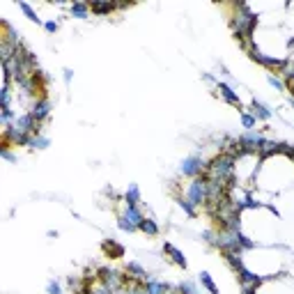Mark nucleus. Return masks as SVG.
I'll list each match as a JSON object with an SVG mask.
<instances>
[{"mask_svg":"<svg viewBox=\"0 0 294 294\" xmlns=\"http://www.w3.org/2000/svg\"><path fill=\"white\" fill-rule=\"evenodd\" d=\"M143 221H145V214L138 204H126L124 202V209H122V214L117 216V228H120L122 232L131 234V232H136V230H140Z\"/></svg>","mask_w":294,"mask_h":294,"instance_id":"nucleus-2","label":"nucleus"},{"mask_svg":"<svg viewBox=\"0 0 294 294\" xmlns=\"http://www.w3.org/2000/svg\"><path fill=\"white\" fill-rule=\"evenodd\" d=\"M25 145H28L30 150H46V147H51V138H48L46 133L39 129L35 136H30V138H28V143H25Z\"/></svg>","mask_w":294,"mask_h":294,"instance_id":"nucleus-11","label":"nucleus"},{"mask_svg":"<svg viewBox=\"0 0 294 294\" xmlns=\"http://www.w3.org/2000/svg\"><path fill=\"white\" fill-rule=\"evenodd\" d=\"M184 200H189L196 209L202 207V204L209 200V182H207V177L191 180V184L186 186V191H184Z\"/></svg>","mask_w":294,"mask_h":294,"instance_id":"nucleus-3","label":"nucleus"},{"mask_svg":"<svg viewBox=\"0 0 294 294\" xmlns=\"http://www.w3.org/2000/svg\"><path fill=\"white\" fill-rule=\"evenodd\" d=\"M140 232H145L147 237H156V234H159V223H156L154 218H147V216H145L143 225H140Z\"/></svg>","mask_w":294,"mask_h":294,"instance_id":"nucleus-18","label":"nucleus"},{"mask_svg":"<svg viewBox=\"0 0 294 294\" xmlns=\"http://www.w3.org/2000/svg\"><path fill=\"white\" fill-rule=\"evenodd\" d=\"M18 9L25 14V18H28V21H32V23H37V25H44V21L39 18V14L35 12V7H32L30 2H25V0H18Z\"/></svg>","mask_w":294,"mask_h":294,"instance_id":"nucleus-14","label":"nucleus"},{"mask_svg":"<svg viewBox=\"0 0 294 294\" xmlns=\"http://www.w3.org/2000/svg\"><path fill=\"white\" fill-rule=\"evenodd\" d=\"M180 292L182 294H198V288L193 281H182L180 283Z\"/></svg>","mask_w":294,"mask_h":294,"instance_id":"nucleus-22","label":"nucleus"},{"mask_svg":"<svg viewBox=\"0 0 294 294\" xmlns=\"http://www.w3.org/2000/svg\"><path fill=\"white\" fill-rule=\"evenodd\" d=\"M180 207H182V211H184L186 216H191V218H193V216H198V209H196V207H193L189 200L182 198V200H180Z\"/></svg>","mask_w":294,"mask_h":294,"instance_id":"nucleus-21","label":"nucleus"},{"mask_svg":"<svg viewBox=\"0 0 294 294\" xmlns=\"http://www.w3.org/2000/svg\"><path fill=\"white\" fill-rule=\"evenodd\" d=\"M216 92H218V97H221L223 101H228L230 106H237V108H241V99H239V95L234 92V88H232L230 83L221 81V83L216 85Z\"/></svg>","mask_w":294,"mask_h":294,"instance_id":"nucleus-6","label":"nucleus"},{"mask_svg":"<svg viewBox=\"0 0 294 294\" xmlns=\"http://www.w3.org/2000/svg\"><path fill=\"white\" fill-rule=\"evenodd\" d=\"M198 281L202 283V288L207 290L209 294H218V288H216V283H214V278H211L209 271H200V274H198Z\"/></svg>","mask_w":294,"mask_h":294,"instance_id":"nucleus-16","label":"nucleus"},{"mask_svg":"<svg viewBox=\"0 0 294 294\" xmlns=\"http://www.w3.org/2000/svg\"><path fill=\"white\" fill-rule=\"evenodd\" d=\"M126 274H129V278L131 281H138L140 285H143L147 278H150V274H147V269H145L140 262H136V260H131V262H126Z\"/></svg>","mask_w":294,"mask_h":294,"instance_id":"nucleus-7","label":"nucleus"},{"mask_svg":"<svg viewBox=\"0 0 294 294\" xmlns=\"http://www.w3.org/2000/svg\"><path fill=\"white\" fill-rule=\"evenodd\" d=\"M0 156H2V159H5V161H9V163H16V161H18V156L14 154V152L9 150V147H7V145H5V147H2V150H0Z\"/></svg>","mask_w":294,"mask_h":294,"instance_id":"nucleus-24","label":"nucleus"},{"mask_svg":"<svg viewBox=\"0 0 294 294\" xmlns=\"http://www.w3.org/2000/svg\"><path fill=\"white\" fill-rule=\"evenodd\" d=\"M253 115H255L258 120H262V122H269L271 117H274V113H271L269 106L262 103V101H258V99H253Z\"/></svg>","mask_w":294,"mask_h":294,"instance_id":"nucleus-12","label":"nucleus"},{"mask_svg":"<svg viewBox=\"0 0 294 294\" xmlns=\"http://www.w3.org/2000/svg\"><path fill=\"white\" fill-rule=\"evenodd\" d=\"M202 81H204V83H209V85H214V88L221 83V81H216V76H211V74H207V72L202 74Z\"/></svg>","mask_w":294,"mask_h":294,"instance_id":"nucleus-26","label":"nucleus"},{"mask_svg":"<svg viewBox=\"0 0 294 294\" xmlns=\"http://www.w3.org/2000/svg\"><path fill=\"white\" fill-rule=\"evenodd\" d=\"M46 292L48 294H62L60 283L55 281V278H48V281H46Z\"/></svg>","mask_w":294,"mask_h":294,"instance_id":"nucleus-23","label":"nucleus"},{"mask_svg":"<svg viewBox=\"0 0 294 294\" xmlns=\"http://www.w3.org/2000/svg\"><path fill=\"white\" fill-rule=\"evenodd\" d=\"M267 83H269L276 92H285V90H288V88H285V81H283L281 76H276V74H267Z\"/></svg>","mask_w":294,"mask_h":294,"instance_id":"nucleus-19","label":"nucleus"},{"mask_svg":"<svg viewBox=\"0 0 294 294\" xmlns=\"http://www.w3.org/2000/svg\"><path fill=\"white\" fill-rule=\"evenodd\" d=\"M42 28L48 32V35H55V32L60 30V21H55V18H46Z\"/></svg>","mask_w":294,"mask_h":294,"instance_id":"nucleus-20","label":"nucleus"},{"mask_svg":"<svg viewBox=\"0 0 294 294\" xmlns=\"http://www.w3.org/2000/svg\"><path fill=\"white\" fill-rule=\"evenodd\" d=\"M143 285H145V290H147V294H170V285H168V283L159 281V278H154V276H150L147 281L143 283Z\"/></svg>","mask_w":294,"mask_h":294,"instance_id":"nucleus-8","label":"nucleus"},{"mask_svg":"<svg viewBox=\"0 0 294 294\" xmlns=\"http://www.w3.org/2000/svg\"><path fill=\"white\" fill-rule=\"evenodd\" d=\"M62 81H65L67 85H69V83L74 81V72L69 69V67H65V69H62Z\"/></svg>","mask_w":294,"mask_h":294,"instance_id":"nucleus-25","label":"nucleus"},{"mask_svg":"<svg viewBox=\"0 0 294 294\" xmlns=\"http://www.w3.org/2000/svg\"><path fill=\"white\" fill-rule=\"evenodd\" d=\"M90 9H92V14H99V16H101V14H110V12H113L115 5H113V2H97V0H92Z\"/></svg>","mask_w":294,"mask_h":294,"instance_id":"nucleus-17","label":"nucleus"},{"mask_svg":"<svg viewBox=\"0 0 294 294\" xmlns=\"http://www.w3.org/2000/svg\"><path fill=\"white\" fill-rule=\"evenodd\" d=\"M177 173L182 175V177H191V180H198L200 175L207 173V163H204L202 154L200 152H193V154L184 156L180 161V168H177Z\"/></svg>","mask_w":294,"mask_h":294,"instance_id":"nucleus-4","label":"nucleus"},{"mask_svg":"<svg viewBox=\"0 0 294 294\" xmlns=\"http://www.w3.org/2000/svg\"><path fill=\"white\" fill-rule=\"evenodd\" d=\"M239 122H241V126H244L246 131H255V126H258V117H255L251 110H241Z\"/></svg>","mask_w":294,"mask_h":294,"instance_id":"nucleus-15","label":"nucleus"},{"mask_svg":"<svg viewBox=\"0 0 294 294\" xmlns=\"http://www.w3.org/2000/svg\"><path fill=\"white\" fill-rule=\"evenodd\" d=\"M51 108H53V101H51V99H48V97H39V99H37L35 101V106H32V117H35L37 122H39V124H42L44 120H48V115H51Z\"/></svg>","mask_w":294,"mask_h":294,"instance_id":"nucleus-5","label":"nucleus"},{"mask_svg":"<svg viewBox=\"0 0 294 294\" xmlns=\"http://www.w3.org/2000/svg\"><path fill=\"white\" fill-rule=\"evenodd\" d=\"M140 198H143V193H140V186L136 182L126 186V193H124V202L126 204H140Z\"/></svg>","mask_w":294,"mask_h":294,"instance_id":"nucleus-13","label":"nucleus"},{"mask_svg":"<svg viewBox=\"0 0 294 294\" xmlns=\"http://www.w3.org/2000/svg\"><path fill=\"white\" fill-rule=\"evenodd\" d=\"M163 253H166V255H170V260H173V262L177 264L180 269H186V267H189V262H186V258H184V253L175 246V244H166V246H163Z\"/></svg>","mask_w":294,"mask_h":294,"instance_id":"nucleus-10","label":"nucleus"},{"mask_svg":"<svg viewBox=\"0 0 294 294\" xmlns=\"http://www.w3.org/2000/svg\"><path fill=\"white\" fill-rule=\"evenodd\" d=\"M69 14H72L74 18L88 21V18H90V14H92L90 2H81V0H76V2H72V5H69Z\"/></svg>","mask_w":294,"mask_h":294,"instance_id":"nucleus-9","label":"nucleus"},{"mask_svg":"<svg viewBox=\"0 0 294 294\" xmlns=\"http://www.w3.org/2000/svg\"><path fill=\"white\" fill-rule=\"evenodd\" d=\"M258 21H260V16L255 12H251L248 5H244V2L237 5V16L232 18V28H234V32H237V37L241 39L244 48H246L248 44H253V35H255Z\"/></svg>","mask_w":294,"mask_h":294,"instance_id":"nucleus-1","label":"nucleus"}]
</instances>
